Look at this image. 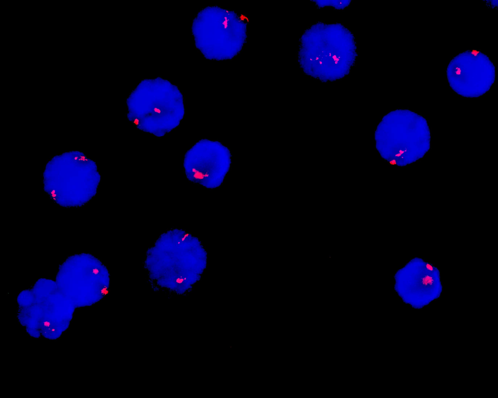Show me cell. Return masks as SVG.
Wrapping results in <instances>:
<instances>
[{"label":"cell","instance_id":"obj_4","mask_svg":"<svg viewBox=\"0 0 498 398\" xmlns=\"http://www.w3.org/2000/svg\"><path fill=\"white\" fill-rule=\"evenodd\" d=\"M231 164L228 148L219 141L208 139L196 143L186 153L184 162L186 175L198 172L197 175L210 177V189L222 184Z\"/></svg>","mask_w":498,"mask_h":398},{"label":"cell","instance_id":"obj_1","mask_svg":"<svg viewBox=\"0 0 498 398\" xmlns=\"http://www.w3.org/2000/svg\"><path fill=\"white\" fill-rule=\"evenodd\" d=\"M430 130L427 120L407 109L387 114L375 132L376 148L382 157L396 164L401 154L402 167L422 159L430 147Z\"/></svg>","mask_w":498,"mask_h":398},{"label":"cell","instance_id":"obj_3","mask_svg":"<svg viewBox=\"0 0 498 398\" xmlns=\"http://www.w3.org/2000/svg\"><path fill=\"white\" fill-rule=\"evenodd\" d=\"M471 50L460 52L449 62L447 81L452 90L465 98H478L485 94L495 81V67L483 53L471 54Z\"/></svg>","mask_w":498,"mask_h":398},{"label":"cell","instance_id":"obj_5","mask_svg":"<svg viewBox=\"0 0 498 398\" xmlns=\"http://www.w3.org/2000/svg\"><path fill=\"white\" fill-rule=\"evenodd\" d=\"M421 258H414L408 261L396 274L395 290L402 300L416 309L429 305L440 296L441 284L426 286L428 264ZM441 281V280H439Z\"/></svg>","mask_w":498,"mask_h":398},{"label":"cell","instance_id":"obj_2","mask_svg":"<svg viewBox=\"0 0 498 398\" xmlns=\"http://www.w3.org/2000/svg\"><path fill=\"white\" fill-rule=\"evenodd\" d=\"M126 104L128 117L138 122L139 128L145 132L154 111L158 112L165 134L170 131L160 113L173 129L184 117L182 93L176 85L161 77L142 80L128 96Z\"/></svg>","mask_w":498,"mask_h":398}]
</instances>
